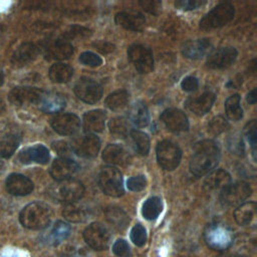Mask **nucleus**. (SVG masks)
<instances>
[{
    "label": "nucleus",
    "mask_w": 257,
    "mask_h": 257,
    "mask_svg": "<svg viewBox=\"0 0 257 257\" xmlns=\"http://www.w3.org/2000/svg\"><path fill=\"white\" fill-rule=\"evenodd\" d=\"M194 149L195 154L190 162L191 172L198 177L212 172L220 160L217 144L211 140H204L197 143Z\"/></svg>",
    "instance_id": "1"
},
{
    "label": "nucleus",
    "mask_w": 257,
    "mask_h": 257,
    "mask_svg": "<svg viewBox=\"0 0 257 257\" xmlns=\"http://www.w3.org/2000/svg\"><path fill=\"white\" fill-rule=\"evenodd\" d=\"M52 218V211L48 205L42 202H32L26 205L19 214L21 225L29 230H41L46 228Z\"/></svg>",
    "instance_id": "2"
},
{
    "label": "nucleus",
    "mask_w": 257,
    "mask_h": 257,
    "mask_svg": "<svg viewBox=\"0 0 257 257\" xmlns=\"http://www.w3.org/2000/svg\"><path fill=\"white\" fill-rule=\"evenodd\" d=\"M204 239L211 249L224 251L233 244L234 235L227 226L220 223H212L205 228Z\"/></svg>",
    "instance_id": "3"
},
{
    "label": "nucleus",
    "mask_w": 257,
    "mask_h": 257,
    "mask_svg": "<svg viewBox=\"0 0 257 257\" xmlns=\"http://www.w3.org/2000/svg\"><path fill=\"white\" fill-rule=\"evenodd\" d=\"M234 13L235 9L231 3H220L201 19L200 28L203 30H211L222 27L233 19Z\"/></svg>",
    "instance_id": "4"
},
{
    "label": "nucleus",
    "mask_w": 257,
    "mask_h": 257,
    "mask_svg": "<svg viewBox=\"0 0 257 257\" xmlns=\"http://www.w3.org/2000/svg\"><path fill=\"white\" fill-rule=\"evenodd\" d=\"M102 192L110 197H120L124 193L120 172L113 167H104L98 176Z\"/></svg>",
    "instance_id": "5"
},
{
    "label": "nucleus",
    "mask_w": 257,
    "mask_h": 257,
    "mask_svg": "<svg viewBox=\"0 0 257 257\" xmlns=\"http://www.w3.org/2000/svg\"><path fill=\"white\" fill-rule=\"evenodd\" d=\"M252 190L245 182H236L229 184L220 193V202L224 206L238 207L244 203L251 195Z\"/></svg>",
    "instance_id": "6"
},
{
    "label": "nucleus",
    "mask_w": 257,
    "mask_h": 257,
    "mask_svg": "<svg viewBox=\"0 0 257 257\" xmlns=\"http://www.w3.org/2000/svg\"><path fill=\"white\" fill-rule=\"evenodd\" d=\"M84 194V187L81 182L74 179L60 181L53 190L56 200L66 204L77 202Z\"/></svg>",
    "instance_id": "7"
},
{
    "label": "nucleus",
    "mask_w": 257,
    "mask_h": 257,
    "mask_svg": "<svg viewBox=\"0 0 257 257\" xmlns=\"http://www.w3.org/2000/svg\"><path fill=\"white\" fill-rule=\"evenodd\" d=\"M181 158L182 152L176 144L169 141L159 143L157 147V159L163 169L167 171L175 170L179 166Z\"/></svg>",
    "instance_id": "8"
},
{
    "label": "nucleus",
    "mask_w": 257,
    "mask_h": 257,
    "mask_svg": "<svg viewBox=\"0 0 257 257\" xmlns=\"http://www.w3.org/2000/svg\"><path fill=\"white\" fill-rule=\"evenodd\" d=\"M85 243L93 250H105L109 245L110 236L107 229L100 223H91L83 231Z\"/></svg>",
    "instance_id": "9"
},
{
    "label": "nucleus",
    "mask_w": 257,
    "mask_h": 257,
    "mask_svg": "<svg viewBox=\"0 0 257 257\" xmlns=\"http://www.w3.org/2000/svg\"><path fill=\"white\" fill-rule=\"evenodd\" d=\"M130 61L140 73H149L154 68V58L152 51L140 44L131 45L127 49Z\"/></svg>",
    "instance_id": "10"
},
{
    "label": "nucleus",
    "mask_w": 257,
    "mask_h": 257,
    "mask_svg": "<svg viewBox=\"0 0 257 257\" xmlns=\"http://www.w3.org/2000/svg\"><path fill=\"white\" fill-rule=\"evenodd\" d=\"M74 93L82 101L92 104L101 98L102 88L94 80L83 77L76 82L74 86Z\"/></svg>",
    "instance_id": "11"
},
{
    "label": "nucleus",
    "mask_w": 257,
    "mask_h": 257,
    "mask_svg": "<svg viewBox=\"0 0 257 257\" xmlns=\"http://www.w3.org/2000/svg\"><path fill=\"white\" fill-rule=\"evenodd\" d=\"M45 91L35 87H15L8 95L9 101L15 105H23L26 103L37 104L40 102Z\"/></svg>",
    "instance_id": "12"
},
{
    "label": "nucleus",
    "mask_w": 257,
    "mask_h": 257,
    "mask_svg": "<svg viewBox=\"0 0 257 257\" xmlns=\"http://www.w3.org/2000/svg\"><path fill=\"white\" fill-rule=\"evenodd\" d=\"M71 148L73 152L82 158H93L100 149V141L94 135H87L75 139Z\"/></svg>",
    "instance_id": "13"
},
{
    "label": "nucleus",
    "mask_w": 257,
    "mask_h": 257,
    "mask_svg": "<svg viewBox=\"0 0 257 257\" xmlns=\"http://www.w3.org/2000/svg\"><path fill=\"white\" fill-rule=\"evenodd\" d=\"M237 51L233 47H221L212 51L207 58V66L211 69L229 67L236 59Z\"/></svg>",
    "instance_id": "14"
},
{
    "label": "nucleus",
    "mask_w": 257,
    "mask_h": 257,
    "mask_svg": "<svg viewBox=\"0 0 257 257\" xmlns=\"http://www.w3.org/2000/svg\"><path fill=\"white\" fill-rule=\"evenodd\" d=\"M5 186L8 193L13 196L29 195L34 189V185L29 178H27L24 175L16 173L8 176V178L6 179Z\"/></svg>",
    "instance_id": "15"
},
{
    "label": "nucleus",
    "mask_w": 257,
    "mask_h": 257,
    "mask_svg": "<svg viewBox=\"0 0 257 257\" xmlns=\"http://www.w3.org/2000/svg\"><path fill=\"white\" fill-rule=\"evenodd\" d=\"M161 119L172 132H185L189 128V121L186 114L177 108H168L161 114Z\"/></svg>",
    "instance_id": "16"
},
{
    "label": "nucleus",
    "mask_w": 257,
    "mask_h": 257,
    "mask_svg": "<svg viewBox=\"0 0 257 257\" xmlns=\"http://www.w3.org/2000/svg\"><path fill=\"white\" fill-rule=\"evenodd\" d=\"M78 165L68 159V158H59L56 159L50 168V175L56 181H64L71 179V177L78 171Z\"/></svg>",
    "instance_id": "17"
},
{
    "label": "nucleus",
    "mask_w": 257,
    "mask_h": 257,
    "mask_svg": "<svg viewBox=\"0 0 257 257\" xmlns=\"http://www.w3.org/2000/svg\"><path fill=\"white\" fill-rule=\"evenodd\" d=\"M51 126L60 135H73L79 130L80 120L78 116L73 113H63L52 118Z\"/></svg>",
    "instance_id": "18"
},
{
    "label": "nucleus",
    "mask_w": 257,
    "mask_h": 257,
    "mask_svg": "<svg viewBox=\"0 0 257 257\" xmlns=\"http://www.w3.org/2000/svg\"><path fill=\"white\" fill-rule=\"evenodd\" d=\"M38 47L31 42H24L14 51L11 56V63L14 67H23L32 62L38 55Z\"/></svg>",
    "instance_id": "19"
},
{
    "label": "nucleus",
    "mask_w": 257,
    "mask_h": 257,
    "mask_svg": "<svg viewBox=\"0 0 257 257\" xmlns=\"http://www.w3.org/2000/svg\"><path fill=\"white\" fill-rule=\"evenodd\" d=\"M115 23L127 30L142 31L146 26V19L138 11H121L115 15Z\"/></svg>",
    "instance_id": "20"
},
{
    "label": "nucleus",
    "mask_w": 257,
    "mask_h": 257,
    "mask_svg": "<svg viewBox=\"0 0 257 257\" xmlns=\"http://www.w3.org/2000/svg\"><path fill=\"white\" fill-rule=\"evenodd\" d=\"M49 158L50 155L47 148H45L42 145H37L23 149L18 155L19 162L26 165L31 163L45 165L48 163Z\"/></svg>",
    "instance_id": "21"
},
{
    "label": "nucleus",
    "mask_w": 257,
    "mask_h": 257,
    "mask_svg": "<svg viewBox=\"0 0 257 257\" xmlns=\"http://www.w3.org/2000/svg\"><path fill=\"white\" fill-rule=\"evenodd\" d=\"M215 98L216 96L213 92L207 91L201 94L199 97L187 99L185 102V107L196 115H204L211 109Z\"/></svg>",
    "instance_id": "22"
},
{
    "label": "nucleus",
    "mask_w": 257,
    "mask_h": 257,
    "mask_svg": "<svg viewBox=\"0 0 257 257\" xmlns=\"http://www.w3.org/2000/svg\"><path fill=\"white\" fill-rule=\"evenodd\" d=\"M211 46V42L207 38L190 40L183 45L182 52L188 58L199 59L209 52Z\"/></svg>",
    "instance_id": "23"
},
{
    "label": "nucleus",
    "mask_w": 257,
    "mask_h": 257,
    "mask_svg": "<svg viewBox=\"0 0 257 257\" xmlns=\"http://www.w3.org/2000/svg\"><path fill=\"white\" fill-rule=\"evenodd\" d=\"M73 46L64 39H58L51 42L46 48V57L48 59H67L73 54Z\"/></svg>",
    "instance_id": "24"
},
{
    "label": "nucleus",
    "mask_w": 257,
    "mask_h": 257,
    "mask_svg": "<svg viewBox=\"0 0 257 257\" xmlns=\"http://www.w3.org/2000/svg\"><path fill=\"white\" fill-rule=\"evenodd\" d=\"M106 114L101 109L87 111L83 115V130L86 133H100L104 128Z\"/></svg>",
    "instance_id": "25"
},
{
    "label": "nucleus",
    "mask_w": 257,
    "mask_h": 257,
    "mask_svg": "<svg viewBox=\"0 0 257 257\" xmlns=\"http://www.w3.org/2000/svg\"><path fill=\"white\" fill-rule=\"evenodd\" d=\"M38 106L42 111L47 113L59 112L65 107V99L58 93L45 91Z\"/></svg>",
    "instance_id": "26"
},
{
    "label": "nucleus",
    "mask_w": 257,
    "mask_h": 257,
    "mask_svg": "<svg viewBox=\"0 0 257 257\" xmlns=\"http://www.w3.org/2000/svg\"><path fill=\"white\" fill-rule=\"evenodd\" d=\"M231 182V177L225 170H216L211 172L204 181V188L207 191L223 190Z\"/></svg>",
    "instance_id": "27"
},
{
    "label": "nucleus",
    "mask_w": 257,
    "mask_h": 257,
    "mask_svg": "<svg viewBox=\"0 0 257 257\" xmlns=\"http://www.w3.org/2000/svg\"><path fill=\"white\" fill-rule=\"evenodd\" d=\"M102 159L111 165H125L130 162V155L120 146L108 145L102 152Z\"/></svg>",
    "instance_id": "28"
},
{
    "label": "nucleus",
    "mask_w": 257,
    "mask_h": 257,
    "mask_svg": "<svg viewBox=\"0 0 257 257\" xmlns=\"http://www.w3.org/2000/svg\"><path fill=\"white\" fill-rule=\"evenodd\" d=\"M63 217L72 223L84 222L88 218L87 208L76 202L66 204L62 211Z\"/></svg>",
    "instance_id": "29"
},
{
    "label": "nucleus",
    "mask_w": 257,
    "mask_h": 257,
    "mask_svg": "<svg viewBox=\"0 0 257 257\" xmlns=\"http://www.w3.org/2000/svg\"><path fill=\"white\" fill-rule=\"evenodd\" d=\"M256 203L246 202L237 207L234 211V218L239 225L245 226L253 222L256 215Z\"/></svg>",
    "instance_id": "30"
},
{
    "label": "nucleus",
    "mask_w": 257,
    "mask_h": 257,
    "mask_svg": "<svg viewBox=\"0 0 257 257\" xmlns=\"http://www.w3.org/2000/svg\"><path fill=\"white\" fill-rule=\"evenodd\" d=\"M128 117L131 121L139 127H144L149 124L150 114L146 104L142 101H138L132 105L128 110Z\"/></svg>",
    "instance_id": "31"
},
{
    "label": "nucleus",
    "mask_w": 257,
    "mask_h": 257,
    "mask_svg": "<svg viewBox=\"0 0 257 257\" xmlns=\"http://www.w3.org/2000/svg\"><path fill=\"white\" fill-rule=\"evenodd\" d=\"M48 74L51 81L56 83H63L67 82L71 78L73 74V69L67 64L55 63L50 66Z\"/></svg>",
    "instance_id": "32"
},
{
    "label": "nucleus",
    "mask_w": 257,
    "mask_h": 257,
    "mask_svg": "<svg viewBox=\"0 0 257 257\" xmlns=\"http://www.w3.org/2000/svg\"><path fill=\"white\" fill-rule=\"evenodd\" d=\"M21 138L16 134H9L0 141V158H10L20 144Z\"/></svg>",
    "instance_id": "33"
},
{
    "label": "nucleus",
    "mask_w": 257,
    "mask_h": 257,
    "mask_svg": "<svg viewBox=\"0 0 257 257\" xmlns=\"http://www.w3.org/2000/svg\"><path fill=\"white\" fill-rule=\"evenodd\" d=\"M163 210V203L159 197L149 198L143 205L142 214L147 220H155Z\"/></svg>",
    "instance_id": "34"
},
{
    "label": "nucleus",
    "mask_w": 257,
    "mask_h": 257,
    "mask_svg": "<svg viewBox=\"0 0 257 257\" xmlns=\"http://www.w3.org/2000/svg\"><path fill=\"white\" fill-rule=\"evenodd\" d=\"M130 94L126 90H117L110 93L105 98V105L111 110L122 109L128 101Z\"/></svg>",
    "instance_id": "35"
},
{
    "label": "nucleus",
    "mask_w": 257,
    "mask_h": 257,
    "mask_svg": "<svg viewBox=\"0 0 257 257\" xmlns=\"http://www.w3.org/2000/svg\"><path fill=\"white\" fill-rule=\"evenodd\" d=\"M225 111L231 120H239L243 116V110L240 106V96L233 94L225 101Z\"/></svg>",
    "instance_id": "36"
},
{
    "label": "nucleus",
    "mask_w": 257,
    "mask_h": 257,
    "mask_svg": "<svg viewBox=\"0 0 257 257\" xmlns=\"http://www.w3.org/2000/svg\"><path fill=\"white\" fill-rule=\"evenodd\" d=\"M130 135L135 145L136 151L142 156L148 155L150 151V139L148 135L137 130H132Z\"/></svg>",
    "instance_id": "37"
},
{
    "label": "nucleus",
    "mask_w": 257,
    "mask_h": 257,
    "mask_svg": "<svg viewBox=\"0 0 257 257\" xmlns=\"http://www.w3.org/2000/svg\"><path fill=\"white\" fill-rule=\"evenodd\" d=\"M105 216H106V219L114 227L119 228V229L125 228L127 223L130 222V219L126 216V214L119 208H115V207L108 208L105 211Z\"/></svg>",
    "instance_id": "38"
},
{
    "label": "nucleus",
    "mask_w": 257,
    "mask_h": 257,
    "mask_svg": "<svg viewBox=\"0 0 257 257\" xmlns=\"http://www.w3.org/2000/svg\"><path fill=\"white\" fill-rule=\"evenodd\" d=\"M70 234V226L62 221H57L51 232H50V238L53 244H58L65 240Z\"/></svg>",
    "instance_id": "39"
},
{
    "label": "nucleus",
    "mask_w": 257,
    "mask_h": 257,
    "mask_svg": "<svg viewBox=\"0 0 257 257\" xmlns=\"http://www.w3.org/2000/svg\"><path fill=\"white\" fill-rule=\"evenodd\" d=\"M108 128L111 135L123 138L128 134L130 125L123 117H113L108 121Z\"/></svg>",
    "instance_id": "40"
},
{
    "label": "nucleus",
    "mask_w": 257,
    "mask_h": 257,
    "mask_svg": "<svg viewBox=\"0 0 257 257\" xmlns=\"http://www.w3.org/2000/svg\"><path fill=\"white\" fill-rule=\"evenodd\" d=\"M229 127L228 121L221 115L213 117L208 123V132L213 136H218Z\"/></svg>",
    "instance_id": "41"
},
{
    "label": "nucleus",
    "mask_w": 257,
    "mask_h": 257,
    "mask_svg": "<svg viewBox=\"0 0 257 257\" xmlns=\"http://www.w3.org/2000/svg\"><path fill=\"white\" fill-rule=\"evenodd\" d=\"M131 240L136 246L142 247L147 241V231L145 227L141 224H137L133 227L131 231Z\"/></svg>",
    "instance_id": "42"
},
{
    "label": "nucleus",
    "mask_w": 257,
    "mask_h": 257,
    "mask_svg": "<svg viewBox=\"0 0 257 257\" xmlns=\"http://www.w3.org/2000/svg\"><path fill=\"white\" fill-rule=\"evenodd\" d=\"M91 34V31L85 27L82 26H71L64 34L63 37L64 38H85L88 37Z\"/></svg>",
    "instance_id": "43"
},
{
    "label": "nucleus",
    "mask_w": 257,
    "mask_h": 257,
    "mask_svg": "<svg viewBox=\"0 0 257 257\" xmlns=\"http://www.w3.org/2000/svg\"><path fill=\"white\" fill-rule=\"evenodd\" d=\"M79 61L87 66H91V67H96L99 66L102 63V59L96 55L93 52L90 51H85L83 53L80 54L79 56Z\"/></svg>",
    "instance_id": "44"
},
{
    "label": "nucleus",
    "mask_w": 257,
    "mask_h": 257,
    "mask_svg": "<svg viewBox=\"0 0 257 257\" xmlns=\"http://www.w3.org/2000/svg\"><path fill=\"white\" fill-rule=\"evenodd\" d=\"M112 252L117 257H131V255H132L130 245L123 239H117L114 242V244L112 246Z\"/></svg>",
    "instance_id": "45"
},
{
    "label": "nucleus",
    "mask_w": 257,
    "mask_h": 257,
    "mask_svg": "<svg viewBox=\"0 0 257 257\" xmlns=\"http://www.w3.org/2000/svg\"><path fill=\"white\" fill-rule=\"evenodd\" d=\"M256 120L253 119L250 122H248L245 126V136L247 137L251 148L253 150V155L255 158V152H256Z\"/></svg>",
    "instance_id": "46"
},
{
    "label": "nucleus",
    "mask_w": 257,
    "mask_h": 257,
    "mask_svg": "<svg viewBox=\"0 0 257 257\" xmlns=\"http://www.w3.org/2000/svg\"><path fill=\"white\" fill-rule=\"evenodd\" d=\"M126 186H127L128 190L134 191V192H139V191H142V190H144L146 188L147 180L142 175L135 176V177H132V178H130L127 180Z\"/></svg>",
    "instance_id": "47"
},
{
    "label": "nucleus",
    "mask_w": 257,
    "mask_h": 257,
    "mask_svg": "<svg viewBox=\"0 0 257 257\" xmlns=\"http://www.w3.org/2000/svg\"><path fill=\"white\" fill-rule=\"evenodd\" d=\"M206 1L203 0H179L175 2V6L181 10H194L202 5H204Z\"/></svg>",
    "instance_id": "48"
},
{
    "label": "nucleus",
    "mask_w": 257,
    "mask_h": 257,
    "mask_svg": "<svg viewBox=\"0 0 257 257\" xmlns=\"http://www.w3.org/2000/svg\"><path fill=\"white\" fill-rule=\"evenodd\" d=\"M140 5L149 13L151 14H155L158 15L160 10H161V6L162 3L160 1H155V0H151V1H140Z\"/></svg>",
    "instance_id": "49"
},
{
    "label": "nucleus",
    "mask_w": 257,
    "mask_h": 257,
    "mask_svg": "<svg viewBox=\"0 0 257 257\" xmlns=\"http://www.w3.org/2000/svg\"><path fill=\"white\" fill-rule=\"evenodd\" d=\"M181 86L184 90L186 91H194L198 88L199 86V82H198V79L194 76H187L183 79L182 83H181Z\"/></svg>",
    "instance_id": "50"
},
{
    "label": "nucleus",
    "mask_w": 257,
    "mask_h": 257,
    "mask_svg": "<svg viewBox=\"0 0 257 257\" xmlns=\"http://www.w3.org/2000/svg\"><path fill=\"white\" fill-rule=\"evenodd\" d=\"M53 148L57 152V154L61 156V158H67V156L69 154V147L65 142L60 141V142L54 143Z\"/></svg>",
    "instance_id": "51"
},
{
    "label": "nucleus",
    "mask_w": 257,
    "mask_h": 257,
    "mask_svg": "<svg viewBox=\"0 0 257 257\" xmlns=\"http://www.w3.org/2000/svg\"><path fill=\"white\" fill-rule=\"evenodd\" d=\"M99 51H101L102 53H107V52H110L113 50L114 46L108 42H104V41H100V42H97V43H94L93 44Z\"/></svg>",
    "instance_id": "52"
},
{
    "label": "nucleus",
    "mask_w": 257,
    "mask_h": 257,
    "mask_svg": "<svg viewBox=\"0 0 257 257\" xmlns=\"http://www.w3.org/2000/svg\"><path fill=\"white\" fill-rule=\"evenodd\" d=\"M230 146L233 147L232 151H233L234 153L239 154V155H241V154L244 153V146H243V143H242V141H241L240 139L233 140V142L231 143Z\"/></svg>",
    "instance_id": "53"
},
{
    "label": "nucleus",
    "mask_w": 257,
    "mask_h": 257,
    "mask_svg": "<svg viewBox=\"0 0 257 257\" xmlns=\"http://www.w3.org/2000/svg\"><path fill=\"white\" fill-rule=\"evenodd\" d=\"M256 89L253 88L251 91H249V93L247 94V101L250 103V104H254L256 102Z\"/></svg>",
    "instance_id": "54"
},
{
    "label": "nucleus",
    "mask_w": 257,
    "mask_h": 257,
    "mask_svg": "<svg viewBox=\"0 0 257 257\" xmlns=\"http://www.w3.org/2000/svg\"><path fill=\"white\" fill-rule=\"evenodd\" d=\"M3 82H4V72L0 67V86L3 84Z\"/></svg>",
    "instance_id": "55"
},
{
    "label": "nucleus",
    "mask_w": 257,
    "mask_h": 257,
    "mask_svg": "<svg viewBox=\"0 0 257 257\" xmlns=\"http://www.w3.org/2000/svg\"><path fill=\"white\" fill-rule=\"evenodd\" d=\"M5 171V163L2 161V159L0 158V174L2 173V172H4Z\"/></svg>",
    "instance_id": "56"
},
{
    "label": "nucleus",
    "mask_w": 257,
    "mask_h": 257,
    "mask_svg": "<svg viewBox=\"0 0 257 257\" xmlns=\"http://www.w3.org/2000/svg\"><path fill=\"white\" fill-rule=\"evenodd\" d=\"M219 257H237V256H231V255H223V256H219Z\"/></svg>",
    "instance_id": "57"
}]
</instances>
